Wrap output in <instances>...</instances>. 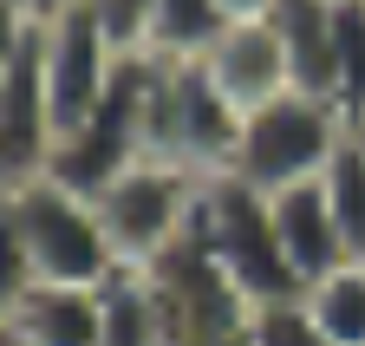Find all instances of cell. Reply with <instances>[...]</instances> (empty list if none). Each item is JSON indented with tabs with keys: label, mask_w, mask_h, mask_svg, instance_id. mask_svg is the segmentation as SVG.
<instances>
[{
	"label": "cell",
	"mask_w": 365,
	"mask_h": 346,
	"mask_svg": "<svg viewBox=\"0 0 365 346\" xmlns=\"http://www.w3.org/2000/svg\"><path fill=\"white\" fill-rule=\"evenodd\" d=\"M196 196H202V177L182 163H163V157H137L124 177H111L98 196V223L118 248L124 268H150L157 255H170L196 223Z\"/></svg>",
	"instance_id": "obj_6"
},
{
	"label": "cell",
	"mask_w": 365,
	"mask_h": 346,
	"mask_svg": "<svg viewBox=\"0 0 365 346\" xmlns=\"http://www.w3.org/2000/svg\"><path fill=\"white\" fill-rule=\"evenodd\" d=\"M202 66L242 111L294 92V66H287V46H281V26H274L267 14L261 20H228V33L202 53Z\"/></svg>",
	"instance_id": "obj_9"
},
{
	"label": "cell",
	"mask_w": 365,
	"mask_h": 346,
	"mask_svg": "<svg viewBox=\"0 0 365 346\" xmlns=\"http://www.w3.org/2000/svg\"><path fill=\"white\" fill-rule=\"evenodd\" d=\"M196 235L215 262L228 268L255 307H274V300H300V275L281 248V229H274V203L242 183L235 170H222V177H202V196H196Z\"/></svg>",
	"instance_id": "obj_3"
},
{
	"label": "cell",
	"mask_w": 365,
	"mask_h": 346,
	"mask_svg": "<svg viewBox=\"0 0 365 346\" xmlns=\"http://www.w3.org/2000/svg\"><path fill=\"white\" fill-rule=\"evenodd\" d=\"M118 66H124V46H118V39L91 20L85 7L46 20V92H53V124H59V138L105 105Z\"/></svg>",
	"instance_id": "obj_8"
},
{
	"label": "cell",
	"mask_w": 365,
	"mask_h": 346,
	"mask_svg": "<svg viewBox=\"0 0 365 346\" xmlns=\"http://www.w3.org/2000/svg\"><path fill=\"white\" fill-rule=\"evenodd\" d=\"M222 33H228L222 0H157L150 33H144L137 53H150V59H202Z\"/></svg>",
	"instance_id": "obj_14"
},
{
	"label": "cell",
	"mask_w": 365,
	"mask_h": 346,
	"mask_svg": "<svg viewBox=\"0 0 365 346\" xmlns=\"http://www.w3.org/2000/svg\"><path fill=\"white\" fill-rule=\"evenodd\" d=\"M0 327L7 346H98V288H7Z\"/></svg>",
	"instance_id": "obj_10"
},
{
	"label": "cell",
	"mask_w": 365,
	"mask_h": 346,
	"mask_svg": "<svg viewBox=\"0 0 365 346\" xmlns=\"http://www.w3.org/2000/svg\"><path fill=\"white\" fill-rule=\"evenodd\" d=\"M150 281H157V307H163V346H255L261 307L202 248L196 223L170 255L150 262Z\"/></svg>",
	"instance_id": "obj_5"
},
{
	"label": "cell",
	"mask_w": 365,
	"mask_h": 346,
	"mask_svg": "<svg viewBox=\"0 0 365 346\" xmlns=\"http://www.w3.org/2000/svg\"><path fill=\"white\" fill-rule=\"evenodd\" d=\"M352 131V118L333 105V98H319V92H281V98H267L242 118V144H235V177L255 183L261 196L274 190H294V183H313V177H327V163L339 157Z\"/></svg>",
	"instance_id": "obj_4"
},
{
	"label": "cell",
	"mask_w": 365,
	"mask_h": 346,
	"mask_svg": "<svg viewBox=\"0 0 365 346\" xmlns=\"http://www.w3.org/2000/svg\"><path fill=\"white\" fill-rule=\"evenodd\" d=\"M255 346H327L307 314V300H274L255 314Z\"/></svg>",
	"instance_id": "obj_18"
},
{
	"label": "cell",
	"mask_w": 365,
	"mask_h": 346,
	"mask_svg": "<svg viewBox=\"0 0 365 346\" xmlns=\"http://www.w3.org/2000/svg\"><path fill=\"white\" fill-rule=\"evenodd\" d=\"M339 111H365V0H339V78H333Z\"/></svg>",
	"instance_id": "obj_17"
},
{
	"label": "cell",
	"mask_w": 365,
	"mask_h": 346,
	"mask_svg": "<svg viewBox=\"0 0 365 346\" xmlns=\"http://www.w3.org/2000/svg\"><path fill=\"white\" fill-rule=\"evenodd\" d=\"M274 229H281V248H287V262L307 281L319 275H333L339 262H359V255L346 248V229H339V215H333V196H327V177H313V183H294V190H274Z\"/></svg>",
	"instance_id": "obj_11"
},
{
	"label": "cell",
	"mask_w": 365,
	"mask_h": 346,
	"mask_svg": "<svg viewBox=\"0 0 365 346\" xmlns=\"http://www.w3.org/2000/svg\"><path fill=\"white\" fill-rule=\"evenodd\" d=\"M242 105L209 78L202 59H150L144 53V151L182 163L196 177H222L242 144Z\"/></svg>",
	"instance_id": "obj_2"
},
{
	"label": "cell",
	"mask_w": 365,
	"mask_h": 346,
	"mask_svg": "<svg viewBox=\"0 0 365 346\" xmlns=\"http://www.w3.org/2000/svg\"><path fill=\"white\" fill-rule=\"evenodd\" d=\"M228 7V20H261V14H274V0H222Z\"/></svg>",
	"instance_id": "obj_21"
},
{
	"label": "cell",
	"mask_w": 365,
	"mask_h": 346,
	"mask_svg": "<svg viewBox=\"0 0 365 346\" xmlns=\"http://www.w3.org/2000/svg\"><path fill=\"white\" fill-rule=\"evenodd\" d=\"M327 196H333V215H339V229H346V248L365 262V151L352 138L327 163Z\"/></svg>",
	"instance_id": "obj_16"
},
{
	"label": "cell",
	"mask_w": 365,
	"mask_h": 346,
	"mask_svg": "<svg viewBox=\"0 0 365 346\" xmlns=\"http://www.w3.org/2000/svg\"><path fill=\"white\" fill-rule=\"evenodd\" d=\"M0 170L7 183L39 177L59 144L53 92H46V20H0Z\"/></svg>",
	"instance_id": "obj_7"
},
{
	"label": "cell",
	"mask_w": 365,
	"mask_h": 346,
	"mask_svg": "<svg viewBox=\"0 0 365 346\" xmlns=\"http://www.w3.org/2000/svg\"><path fill=\"white\" fill-rule=\"evenodd\" d=\"M98 346H163V307L150 268H118L98 288Z\"/></svg>",
	"instance_id": "obj_13"
},
{
	"label": "cell",
	"mask_w": 365,
	"mask_h": 346,
	"mask_svg": "<svg viewBox=\"0 0 365 346\" xmlns=\"http://www.w3.org/2000/svg\"><path fill=\"white\" fill-rule=\"evenodd\" d=\"M85 14L98 20L124 53L144 46V33H150V14H157V0H85Z\"/></svg>",
	"instance_id": "obj_19"
},
{
	"label": "cell",
	"mask_w": 365,
	"mask_h": 346,
	"mask_svg": "<svg viewBox=\"0 0 365 346\" xmlns=\"http://www.w3.org/2000/svg\"><path fill=\"white\" fill-rule=\"evenodd\" d=\"M267 20L281 26V46H287V66H294V92L333 98V78H339V0H274Z\"/></svg>",
	"instance_id": "obj_12"
},
{
	"label": "cell",
	"mask_w": 365,
	"mask_h": 346,
	"mask_svg": "<svg viewBox=\"0 0 365 346\" xmlns=\"http://www.w3.org/2000/svg\"><path fill=\"white\" fill-rule=\"evenodd\" d=\"M85 0H0V20H59Z\"/></svg>",
	"instance_id": "obj_20"
},
{
	"label": "cell",
	"mask_w": 365,
	"mask_h": 346,
	"mask_svg": "<svg viewBox=\"0 0 365 346\" xmlns=\"http://www.w3.org/2000/svg\"><path fill=\"white\" fill-rule=\"evenodd\" d=\"M300 300L327 346H365V262H339L333 275L307 281Z\"/></svg>",
	"instance_id": "obj_15"
},
{
	"label": "cell",
	"mask_w": 365,
	"mask_h": 346,
	"mask_svg": "<svg viewBox=\"0 0 365 346\" xmlns=\"http://www.w3.org/2000/svg\"><path fill=\"white\" fill-rule=\"evenodd\" d=\"M0 235H7V288H105L124 262L98 223V203L66 190L59 177H20L0 190Z\"/></svg>",
	"instance_id": "obj_1"
},
{
	"label": "cell",
	"mask_w": 365,
	"mask_h": 346,
	"mask_svg": "<svg viewBox=\"0 0 365 346\" xmlns=\"http://www.w3.org/2000/svg\"><path fill=\"white\" fill-rule=\"evenodd\" d=\"M346 138H352V144L365 151V111H352V131H346Z\"/></svg>",
	"instance_id": "obj_22"
}]
</instances>
